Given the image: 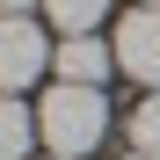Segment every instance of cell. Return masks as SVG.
<instances>
[{"label":"cell","mask_w":160,"mask_h":160,"mask_svg":"<svg viewBox=\"0 0 160 160\" xmlns=\"http://www.w3.org/2000/svg\"><path fill=\"white\" fill-rule=\"evenodd\" d=\"M37 138H44V131H37V109L22 95H0V160H29Z\"/></svg>","instance_id":"obj_5"},{"label":"cell","mask_w":160,"mask_h":160,"mask_svg":"<svg viewBox=\"0 0 160 160\" xmlns=\"http://www.w3.org/2000/svg\"><path fill=\"white\" fill-rule=\"evenodd\" d=\"M51 58H58V44L29 15H0V95H22L29 80H44Z\"/></svg>","instance_id":"obj_2"},{"label":"cell","mask_w":160,"mask_h":160,"mask_svg":"<svg viewBox=\"0 0 160 160\" xmlns=\"http://www.w3.org/2000/svg\"><path fill=\"white\" fill-rule=\"evenodd\" d=\"M131 153H146V160H160V95H146V102H131Z\"/></svg>","instance_id":"obj_7"},{"label":"cell","mask_w":160,"mask_h":160,"mask_svg":"<svg viewBox=\"0 0 160 160\" xmlns=\"http://www.w3.org/2000/svg\"><path fill=\"white\" fill-rule=\"evenodd\" d=\"M109 44H117V66L160 95V8H131V15L117 22V37H109Z\"/></svg>","instance_id":"obj_3"},{"label":"cell","mask_w":160,"mask_h":160,"mask_svg":"<svg viewBox=\"0 0 160 160\" xmlns=\"http://www.w3.org/2000/svg\"><path fill=\"white\" fill-rule=\"evenodd\" d=\"M44 15L58 22V37H95V22L109 15V0H44Z\"/></svg>","instance_id":"obj_6"},{"label":"cell","mask_w":160,"mask_h":160,"mask_svg":"<svg viewBox=\"0 0 160 160\" xmlns=\"http://www.w3.org/2000/svg\"><path fill=\"white\" fill-rule=\"evenodd\" d=\"M131 160H146V153H131Z\"/></svg>","instance_id":"obj_10"},{"label":"cell","mask_w":160,"mask_h":160,"mask_svg":"<svg viewBox=\"0 0 160 160\" xmlns=\"http://www.w3.org/2000/svg\"><path fill=\"white\" fill-rule=\"evenodd\" d=\"M109 66H117V44H102V37H58V58H51V73L73 88H102Z\"/></svg>","instance_id":"obj_4"},{"label":"cell","mask_w":160,"mask_h":160,"mask_svg":"<svg viewBox=\"0 0 160 160\" xmlns=\"http://www.w3.org/2000/svg\"><path fill=\"white\" fill-rule=\"evenodd\" d=\"M37 131H44L51 160H88L102 138H109V102H102V88L58 80V88L37 102Z\"/></svg>","instance_id":"obj_1"},{"label":"cell","mask_w":160,"mask_h":160,"mask_svg":"<svg viewBox=\"0 0 160 160\" xmlns=\"http://www.w3.org/2000/svg\"><path fill=\"white\" fill-rule=\"evenodd\" d=\"M29 8H44V0H0V15H29Z\"/></svg>","instance_id":"obj_8"},{"label":"cell","mask_w":160,"mask_h":160,"mask_svg":"<svg viewBox=\"0 0 160 160\" xmlns=\"http://www.w3.org/2000/svg\"><path fill=\"white\" fill-rule=\"evenodd\" d=\"M131 8H160V0H131Z\"/></svg>","instance_id":"obj_9"}]
</instances>
